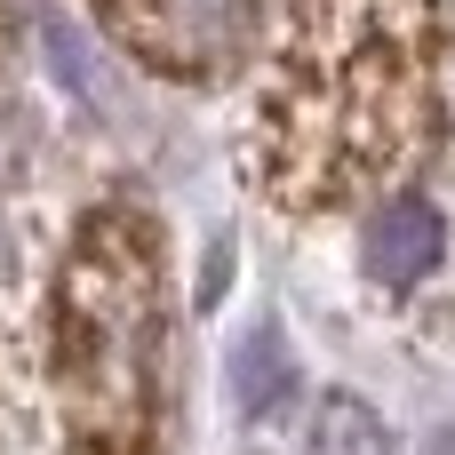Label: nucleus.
<instances>
[{
    "instance_id": "1",
    "label": "nucleus",
    "mask_w": 455,
    "mask_h": 455,
    "mask_svg": "<svg viewBox=\"0 0 455 455\" xmlns=\"http://www.w3.org/2000/svg\"><path fill=\"white\" fill-rule=\"evenodd\" d=\"M144 336H152V304L136 264L88 256L72 272V304H64V344H72V392L88 400L96 424H120L144 392Z\"/></svg>"
},
{
    "instance_id": "2",
    "label": "nucleus",
    "mask_w": 455,
    "mask_h": 455,
    "mask_svg": "<svg viewBox=\"0 0 455 455\" xmlns=\"http://www.w3.org/2000/svg\"><path fill=\"white\" fill-rule=\"evenodd\" d=\"M440 248H448L440 208H432V200H392V208H376V224L360 232V272H368L376 288H416V280L440 264Z\"/></svg>"
},
{
    "instance_id": "3",
    "label": "nucleus",
    "mask_w": 455,
    "mask_h": 455,
    "mask_svg": "<svg viewBox=\"0 0 455 455\" xmlns=\"http://www.w3.org/2000/svg\"><path fill=\"white\" fill-rule=\"evenodd\" d=\"M224 384H232V408H240L248 424H272V416L296 400V360H288L280 328H248V336L232 344Z\"/></svg>"
},
{
    "instance_id": "4",
    "label": "nucleus",
    "mask_w": 455,
    "mask_h": 455,
    "mask_svg": "<svg viewBox=\"0 0 455 455\" xmlns=\"http://www.w3.org/2000/svg\"><path fill=\"white\" fill-rule=\"evenodd\" d=\"M248 0H136V24L152 48H176V56H208L232 40Z\"/></svg>"
},
{
    "instance_id": "5",
    "label": "nucleus",
    "mask_w": 455,
    "mask_h": 455,
    "mask_svg": "<svg viewBox=\"0 0 455 455\" xmlns=\"http://www.w3.org/2000/svg\"><path fill=\"white\" fill-rule=\"evenodd\" d=\"M312 455H392V432H384V416L368 408V400H352V392H328L320 400V416H312Z\"/></svg>"
},
{
    "instance_id": "6",
    "label": "nucleus",
    "mask_w": 455,
    "mask_h": 455,
    "mask_svg": "<svg viewBox=\"0 0 455 455\" xmlns=\"http://www.w3.org/2000/svg\"><path fill=\"white\" fill-rule=\"evenodd\" d=\"M424 455H455V424H448V432H432V448H424Z\"/></svg>"
}]
</instances>
